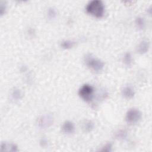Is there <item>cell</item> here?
<instances>
[{
	"instance_id": "6da1fadb",
	"label": "cell",
	"mask_w": 152,
	"mask_h": 152,
	"mask_svg": "<svg viewBox=\"0 0 152 152\" xmlns=\"http://www.w3.org/2000/svg\"><path fill=\"white\" fill-rule=\"evenodd\" d=\"M86 11L88 13L96 17H101L104 14V7L102 1L94 0L87 4Z\"/></svg>"
},
{
	"instance_id": "7a4b0ae2",
	"label": "cell",
	"mask_w": 152,
	"mask_h": 152,
	"mask_svg": "<svg viewBox=\"0 0 152 152\" xmlns=\"http://www.w3.org/2000/svg\"><path fill=\"white\" fill-rule=\"evenodd\" d=\"M93 91L92 86L88 84H84L79 90L78 94L83 100L86 102H90L92 100Z\"/></svg>"
},
{
	"instance_id": "3957f363",
	"label": "cell",
	"mask_w": 152,
	"mask_h": 152,
	"mask_svg": "<svg viewBox=\"0 0 152 152\" xmlns=\"http://www.w3.org/2000/svg\"><path fill=\"white\" fill-rule=\"evenodd\" d=\"M86 63L88 66L96 71L102 70L104 66V64L102 61L90 55L86 57Z\"/></svg>"
},
{
	"instance_id": "277c9868",
	"label": "cell",
	"mask_w": 152,
	"mask_h": 152,
	"mask_svg": "<svg viewBox=\"0 0 152 152\" xmlns=\"http://www.w3.org/2000/svg\"><path fill=\"white\" fill-rule=\"evenodd\" d=\"M141 117V112L136 109H132L128 111L126 115V121L129 124L137 123Z\"/></svg>"
},
{
	"instance_id": "5b68a950",
	"label": "cell",
	"mask_w": 152,
	"mask_h": 152,
	"mask_svg": "<svg viewBox=\"0 0 152 152\" xmlns=\"http://www.w3.org/2000/svg\"><path fill=\"white\" fill-rule=\"evenodd\" d=\"M62 129L63 132L66 134H71L74 132L75 130V126L72 122L70 121H66L64 123L62 126Z\"/></svg>"
},
{
	"instance_id": "8992f818",
	"label": "cell",
	"mask_w": 152,
	"mask_h": 152,
	"mask_svg": "<svg viewBox=\"0 0 152 152\" xmlns=\"http://www.w3.org/2000/svg\"><path fill=\"white\" fill-rule=\"evenodd\" d=\"M122 94L127 99H130L134 96V90L131 87H126L124 88L122 91Z\"/></svg>"
},
{
	"instance_id": "52a82bcc",
	"label": "cell",
	"mask_w": 152,
	"mask_h": 152,
	"mask_svg": "<svg viewBox=\"0 0 152 152\" xmlns=\"http://www.w3.org/2000/svg\"><path fill=\"white\" fill-rule=\"evenodd\" d=\"M148 43L145 41H142L138 47V51L140 53H144L148 50Z\"/></svg>"
},
{
	"instance_id": "ba28073f",
	"label": "cell",
	"mask_w": 152,
	"mask_h": 152,
	"mask_svg": "<svg viewBox=\"0 0 152 152\" xmlns=\"http://www.w3.org/2000/svg\"><path fill=\"white\" fill-rule=\"evenodd\" d=\"M136 24L137 27H138L140 28H143L144 27L145 23L144 21V19L142 18H137L136 20Z\"/></svg>"
},
{
	"instance_id": "9c48e42d",
	"label": "cell",
	"mask_w": 152,
	"mask_h": 152,
	"mask_svg": "<svg viewBox=\"0 0 152 152\" xmlns=\"http://www.w3.org/2000/svg\"><path fill=\"white\" fill-rule=\"evenodd\" d=\"M74 42L69 41V40H66L62 43V46L64 48H70L74 46Z\"/></svg>"
},
{
	"instance_id": "30bf717a",
	"label": "cell",
	"mask_w": 152,
	"mask_h": 152,
	"mask_svg": "<svg viewBox=\"0 0 152 152\" xmlns=\"http://www.w3.org/2000/svg\"><path fill=\"white\" fill-rule=\"evenodd\" d=\"M125 62L127 64H129L131 62V61H132V58H131V56L129 53H126L125 56Z\"/></svg>"
}]
</instances>
